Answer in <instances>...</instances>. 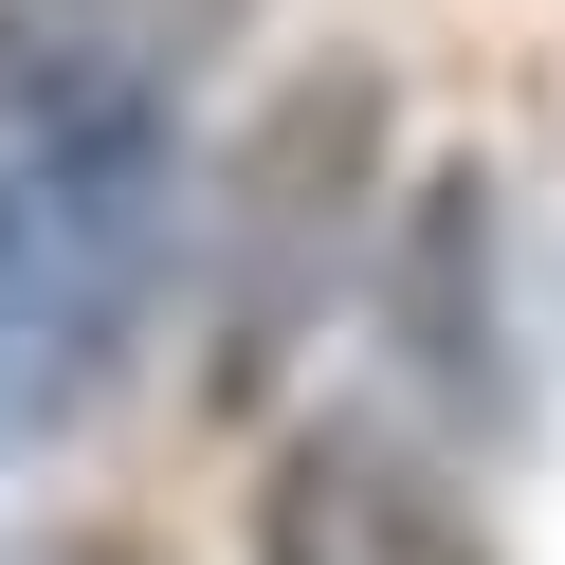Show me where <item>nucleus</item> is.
Listing matches in <instances>:
<instances>
[{
	"label": "nucleus",
	"instance_id": "1",
	"mask_svg": "<svg viewBox=\"0 0 565 565\" xmlns=\"http://www.w3.org/2000/svg\"><path fill=\"white\" fill-rule=\"evenodd\" d=\"M183 183H164V92L74 0H0V438H38L110 383L147 310Z\"/></svg>",
	"mask_w": 565,
	"mask_h": 565
},
{
	"label": "nucleus",
	"instance_id": "2",
	"mask_svg": "<svg viewBox=\"0 0 565 565\" xmlns=\"http://www.w3.org/2000/svg\"><path fill=\"white\" fill-rule=\"evenodd\" d=\"M365 147H383V92H365V74H310L292 110L237 147V201H220V329H237L220 365H237V383H256V365H274V329L329 292V237H347Z\"/></svg>",
	"mask_w": 565,
	"mask_h": 565
},
{
	"label": "nucleus",
	"instance_id": "3",
	"mask_svg": "<svg viewBox=\"0 0 565 565\" xmlns=\"http://www.w3.org/2000/svg\"><path fill=\"white\" fill-rule=\"evenodd\" d=\"M256 565H492V529L402 419H310L256 492Z\"/></svg>",
	"mask_w": 565,
	"mask_h": 565
},
{
	"label": "nucleus",
	"instance_id": "4",
	"mask_svg": "<svg viewBox=\"0 0 565 565\" xmlns=\"http://www.w3.org/2000/svg\"><path fill=\"white\" fill-rule=\"evenodd\" d=\"M183 19H220V0H183Z\"/></svg>",
	"mask_w": 565,
	"mask_h": 565
}]
</instances>
